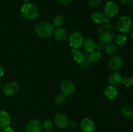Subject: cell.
Returning a JSON list of instances; mask_svg holds the SVG:
<instances>
[{
  "label": "cell",
  "mask_w": 133,
  "mask_h": 132,
  "mask_svg": "<svg viewBox=\"0 0 133 132\" xmlns=\"http://www.w3.org/2000/svg\"><path fill=\"white\" fill-rule=\"evenodd\" d=\"M53 36L58 41H64L68 38V32L64 28H57L55 29L53 32Z\"/></svg>",
  "instance_id": "15"
},
{
  "label": "cell",
  "mask_w": 133,
  "mask_h": 132,
  "mask_svg": "<svg viewBox=\"0 0 133 132\" xmlns=\"http://www.w3.org/2000/svg\"><path fill=\"white\" fill-rule=\"evenodd\" d=\"M19 90V84L16 82H10L4 85L3 91L5 95L10 97L16 94Z\"/></svg>",
  "instance_id": "10"
},
{
  "label": "cell",
  "mask_w": 133,
  "mask_h": 132,
  "mask_svg": "<svg viewBox=\"0 0 133 132\" xmlns=\"http://www.w3.org/2000/svg\"><path fill=\"white\" fill-rule=\"evenodd\" d=\"M1 132H15L14 129H13L12 127L10 126H6L5 128H3V129H2Z\"/></svg>",
  "instance_id": "32"
},
{
  "label": "cell",
  "mask_w": 133,
  "mask_h": 132,
  "mask_svg": "<svg viewBox=\"0 0 133 132\" xmlns=\"http://www.w3.org/2000/svg\"><path fill=\"white\" fill-rule=\"evenodd\" d=\"M123 76L119 72H114L108 76V82L112 85H117L122 82Z\"/></svg>",
  "instance_id": "16"
},
{
  "label": "cell",
  "mask_w": 133,
  "mask_h": 132,
  "mask_svg": "<svg viewBox=\"0 0 133 132\" xmlns=\"http://www.w3.org/2000/svg\"><path fill=\"white\" fill-rule=\"evenodd\" d=\"M131 36H132V40H133V31H132V34H131Z\"/></svg>",
  "instance_id": "37"
},
{
  "label": "cell",
  "mask_w": 133,
  "mask_h": 132,
  "mask_svg": "<svg viewBox=\"0 0 133 132\" xmlns=\"http://www.w3.org/2000/svg\"><path fill=\"white\" fill-rule=\"evenodd\" d=\"M1 128H1V127L0 126V130H1Z\"/></svg>",
  "instance_id": "40"
},
{
  "label": "cell",
  "mask_w": 133,
  "mask_h": 132,
  "mask_svg": "<svg viewBox=\"0 0 133 132\" xmlns=\"http://www.w3.org/2000/svg\"><path fill=\"white\" fill-rule=\"evenodd\" d=\"M105 45H106V43L105 42L99 40L95 45V49H96L97 51H101V50H103V49H105Z\"/></svg>",
  "instance_id": "29"
},
{
  "label": "cell",
  "mask_w": 133,
  "mask_h": 132,
  "mask_svg": "<svg viewBox=\"0 0 133 132\" xmlns=\"http://www.w3.org/2000/svg\"><path fill=\"white\" fill-rule=\"evenodd\" d=\"M1 82H0V89H1Z\"/></svg>",
  "instance_id": "39"
},
{
  "label": "cell",
  "mask_w": 133,
  "mask_h": 132,
  "mask_svg": "<svg viewBox=\"0 0 133 132\" xmlns=\"http://www.w3.org/2000/svg\"><path fill=\"white\" fill-rule=\"evenodd\" d=\"M90 60L89 58V56L88 55H84V58L83 62H82L80 64V65L83 68H87V67H88L90 65Z\"/></svg>",
  "instance_id": "30"
},
{
  "label": "cell",
  "mask_w": 133,
  "mask_h": 132,
  "mask_svg": "<svg viewBox=\"0 0 133 132\" xmlns=\"http://www.w3.org/2000/svg\"><path fill=\"white\" fill-rule=\"evenodd\" d=\"M53 127V122L51 119H45L42 123V128L45 131H51Z\"/></svg>",
  "instance_id": "25"
},
{
  "label": "cell",
  "mask_w": 133,
  "mask_h": 132,
  "mask_svg": "<svg viewBox=\"0 0 133 132\" xmlns=\"http://www.w3.org/2000/svg\"><path fill=\"white\" fill-rule=\"evenodd\" d=\"M42 129V124L38 119H32L26 125V132H40Z\"/></svg>",
  "instance_id": "9"
},
{
  "label": "cell",
  "mask_w": 133,
  "mask_h": 132,
  "mask_svg": "<svg viewBox=\"0 0 133 132\" xmlns=\"http://www.w3.org/2000/svg\"><path fill=\"white\" fill-rule=\"evenodd\" d=\"M59 4L62 5H68L72 1V0H56Z\"/></svg>",
  "instance_id": "31"
},
{
  "label": "cell",
  "mask_w": 133,
  "mask_h": 132,
  "mask_svg": "<svg viewBox=\"0 0 133 132\" xmlns=\"http://www.w3.org/2000/svg\"><path fill=\"white\" fill-rule=\"evenodd\" d=\"M104 14L109 18H114L119 12V8L115 2L109 1L105 5L103 8Z\"/></svg>",
  "instance_id": "6"
},
{
  "label": "cell",
  "mask_w": 133,
  "mask_h": 132,
  "mask_svg": "<svg viewBox=\"0 0 133 132\" xmlns=\"http://www.w3.org/2000/svg\"><path fill=\"white\" fill-rule=\"evenodd\" d=\"M55 28L53 25L49 22L41 21L37 23L35 27V32L36 34L42 38H48L53 35Z\"/></svg>",
  "instance_id": "3"
},
{
  "label": "cell",
  "mask_w": 133,
  "mask_h": 132,
  "mask_svg": "<svg viewBox=\"0 0 133 132\" xmlns=\"http://www.w3.org/2000/svg\"><path fill=\"white\" fill-rule=\"evenodd\" d=\"M104 94L108 99L113 100L118 96V91L114 85H107L104 89Z\"/></svg>",
  "instance_id": "14"
},
{
  "label": "cell",
  "mask_w": 133,
  "mask_h": 132,
  "mask_svg": "<svg viewBox=\"0 0 133 132\" xmlns=\"http://www.w3.org/2000/svg\"><path fill=\"white\" fill-rule=\"evenodd\" d=\"M43 132H51L50 131H43Z\"/></svg>",
  "instance_id": "38"
},
{
  "label": "cell",
  "mask_w": 133,
  "mask_h": 132,
  "mask_svg": "<svg viewBox=\"0 0 133 132\" xmlns=\"http://www.w3.org/2000/svg\"><path fill=\"white\" fill-rule=\"evenodd\" d=\"M68 126L70 127L71 129H75V128H76L77 126V123L75 122V121H70Z\"/></svg>",
  "instance_id": "33"
},
{
  "label": "cell",
  "mask_w": 133,
  "mask_h": 132,
  "mask_svg": "<svg viewBox=\"0 0 133 132\" xmlns=\"http://www.w3.org/2000/svg\"><path fill=\"white\" fill-rule=\"evenodd\" d=\"M69 122H70V120L64 114L58 113L55 116L54 123L58 128H62V129L67 128L68 126Z\"/></svg>",
  "instance_id": "11"
},
{
  "label": "cell",
  "mask_w": 133,
  "mask_h": 132,
  "mask_svg": "<svg viewBox=\"0 0 133 132\" xmlns=\"http://www.w3.org/2000/svg\"><path fill=\"white\" fill-rule=\"evenodd\" d=\"M116 28L109 23L103 25L98 30L99 39L105 43L111 42L116 37Z\"/></svg>",
  "instance_id": "1"
},
{
  "label": "cell",
  "mask_w": 133,
  "mask_h": 132,
  "mask_svg": "<svg viewBox=\"0 0 133 132\" xmlns=\"http://www.w3.org/2000/svg\"><path fill=\"white\" fill-rule=\"evenodd\" d=\"M73 53H74V54H73V58H74V61H75L76 63L81 64V63L83 62V60H84V54L79 50H76Z\"/></svg>",
  "instance_id": "22"
},
{
  "label": "cell",
  "mask_w": 133,
  "mask_h": 132,
  "mask_svg": "<svg viewBox=\"0 0 133 132\" xmlns=\"http://www.w3.org/2000/svg\"><path fill=\"white\" fill-rule=\"evenodd\" d=\"M20 14L25 19L33 20L38 16L39 10L35 4L27 2L21 6Z\"/></svg>",
  "instance_id": "2"
},
{
  "label": "cell",
  "mask_w": 133,
  "mask_h": 132,
  "mask_svg": "<svg viewBox=\"0 0 133 132\" xmlns=\"http://www.w3.org/2000/svg\"><path fill=\"white\" fill-rule=\"evenodd\" d=\"M80 128L83 132H94L96 124L92 119L84 118L80 122Z\"/></svg>",
  "instance_id": "7"
},
{
  "label": "cell",
  "mask_w": 133,
  "mask_h": 132,
  "mask_svg": "<svg viewBox=\"0 0 133 132\" xmlns=\"http://www.w3.org/2000/svg\"><path fill=\"white\" fill-rule=\"evenodd\" d=\"M127 39V38L126 35H125L124 34H119L114 38V41L117 46H122L125 43Z\"/></svg>",
  "instance_id": "21"
},
{
  "label": "cell",
  "mask_w": 133,
  "mask_h": 132,
  "mask_svg": "<svg viewBox=\"0 0 133 132\" xmlns=\"http://www.w3.org/2000/svg\"><path fill=\"white\" fill-rule=\"evenodd\" d=\"M4 75V69L2 66L0 65V78L2 77Z\"/></svg>",
  "instance_id": "35"
},
{
  "label": "cell",
  "mask_w": 133,
  "mask_h": 132,
  "mask_svg": "<svg viewBox=\"0 0 133 132\" xmlns=\"http://www.w3.org/2000/svg\"><path fill=\"white\" fill-rule=\"evenodd\" d=\"M102 0H87V3L92 8L97 7L101 4Z\"/></svg>",
  "instance_id": "28"
},
{
  "label": "cell",
  "mask_w": 133,
  "mask_h": 132,
  "mask_svg": "<svg viewBox=\"0 0 133 132\" xmlns=\"http://www.w3.org/2000/svg\"><path fill=\"white\" fill-rule=\"evenodd\" d=\"M132 23V19L129 16H123L117 21L116 29L122 33L128 32L131 30Z\"/></svg>",
  "instance_id": "4"
},
{
  "label": "cell",
  "mask_w": 133,
  "mask_h": 132,
  "mask_svg": "<svg viewBox=\"0 0 133 132\" xmlns=\"http://www.w3.org/2000/svg\"><path fill=\"white\" fill-rule=\"evenodd\" d=\"M84 37L81 32L75 31L72 32L68 38V43L72 49H77L83 46L84 43Z\"/></svg>",
  "instance_id": "5"
},
{
  "label": "cell",
  "mask_w": 133,
  "mask_h": 132,
  "mask_svg": "<svg viewBox=\"0 0 133 132\" xmlns=\"http://www.w3.org/2000/svg\"><path fill=\"white\" fill-rule=\"evenodd\" d=\"M11 122V118L7 111L5 110L0 111V126L1 128H5L9 126Z\"/></svg>",
  "instance_id": "17"
},
{
  "label": "cell",
  "mask_w": 133,
  "mask_h": 132,
  "mask_svg": "<svg viewBox=\"0 0 133 132\" xmlns=\"http://www.w3.org/2000/svg\"><path fill=\"white\" fill-rule=\"evenodd\" d=\"M95 45H96V43L93 39L87 38V40H84L83 44V49L86 52V53L90 54L91 53L94 51Z\"/></svg>",
  "instance_id": "18"
},
{
  "label": "cell",
  "mask_w": 133,
  "mask_h": 132,
  "mask_svg": "<svg viewBox=\"0 0 133 132\" xmlns=\"http://www.w3.org/2000/svg\"><path fill=\"white\" fill-rule=\"evenodd\" d=\"M106 1H110V0H106Z\"/></svg>",
  "instance_id": "41"
},
{
  "label": "cell",
  "mask_w": 133,
  "mask_h": 132,
  "mask_svg": "<svg viewBox=\"0 0 133 132\" xmlns=\"http://www.w3.org/2000/svg\"><path fill=\"white\" fill-rule=\"evenodd\" d=\"M92 21L95 23L97 24H108L110 22V19L109 18L106 16L104 14V13L101 12H96L93 13L91 16Z\"/></svg>",
  "instance_id": "13"
},
{
  "label": "cell",
  "mask_w": 133,
  "mask_h": 132,
  "mask_svg": "<svg viewBox=\"0 0 133 132\" xmlns=\"http://www.w3.org/2000/svg\"><path fill=\"white\" fill-rule=\"evenodd\" d=\"M64 22L65 19L64 16H62V15L56 16L53 19V26L57 28H60L64 24Z\"/></svg>",
  "instance_id": "23"
},
{
  "label": "cell",
  "mask_w": 133,
  "mask_h": 132,
  "mask_svg": "<svg viewBox=\"0 0 133 132\" xmlns=\"http://www.w3.org/2000/svg\"><path fill=\"white\" fill-rule=\"evenodd\" d=\"M122 82L125 86L131 87L133 85V78L131 76H126V77L123 78Z\"/></svg>",
  "instance_id": "27"
},
{
  "label": "cell",
  "mask_w": 133,
  "mask_h": 132,
  "mask_svg": "<svg viewBox=\"0 0 133 132\" xmlns=\"http://www.w3.org/2000/svg\"><path fill=\"white\" fill-rule=\"evenodd\" d=\"M66 100V95L63 93H60L57 94L55 97V102L57 104H62Z\"/></svg>",
  "instance_id": "26"
},
{
  "label": "cell",
  "mask_w": 133,
  "mask_h": 132,
  "mask_svg": "<svg viewBox=\"0 0 133 132\" xmlns=\"http://www.w3.org/2000/svg\"><path fill=\"white\" fill-rule=\"evenodd\" d=\"M123 65V60L118 56H112L108 62V67L110 71H116Z\"/></svg>",
  "instance_id": "12"
},
{
  "label": "cell",
  "mask_w": 133,
  "mask_h": 132,
  "mask_svg": "<svg viewBox=\"0 0 133 132\" xmlns=\"http://www.w3.org/2000/svg\"><path fill=\"white\" fill-rule=\"evenodd\" d=\"M122 3L127 5H131L133 4V0H120Z\"/></svg>",
  "instance_id": "34"
},
{
  "label": "cell",
  "mask_w": 133,
  "mask_h": 132,
  "mask_svg": "<svg viewBox=\"0 0 133 132\" xmlns=\"http://www.w3.org/2000/svg\"><path fill=\"white\" fill-rule=\"evenodd\" d=\"M105 50L107 54L112 56H114L118 53V46L112 43H107L105 45Z\"/></svg>",
  "instance_id": "19"
},
{
  "label": "cell",
  "mask_w": 133,
  "mask_h": 132,
  "mask_svg": "<svg viewBox=\"0 0 133 132\" xmlns=\"http://www.w3.org/2000/svg\"><path fill=\"white\" fill-rule=\"evenodd\" d=\"M89 58L91 62H97L101 58V54L99 51H93L89 55Z\"/></svg>",
  "instance_id": "24"
},
{
  "label": "cell",
  "mask_w": 133,
  "mask_h": 132,
  "mask_svg": "<svg viewBox=\"0 0 133 132\" xmlns=\"http://www.w3.org/2000/svg\"><path fill=\"white\" fill-rule=\"evenodd\" d=\"M23 1H25V3H27V2H28V1H29V0H23Z\"/></svg>",
  "instance_id": "36"
},
{
  "label": "cell",
  "mask_w": 133,
  "mask_h": 132,
  "mask_svg": "<svg viewBox=\"0 0 133 132\" xmlns=\"http://www.w3.org/2000/svg\"><path fill=\"white\" fill-rule=\"evenodd\" d=\"M61 89L64 95L69 96L74 93L75 87L72 82L69 80H65L61 82Z\"/></svg>",
  "instance_id": "8"
},
{
  "label": "cell",
  "mask_w": 133,
  "mask_h": 132,
  "mask_svg": "<svg viewBox=\"0 0 133 132\" xmlns=\"http://www.w3.org/2000/svg\"><path fill=\"white\" fill-rule=\"evenodd\" d=\"M121 113L125 117H132L133 116V107L130 105H125L122 107Z\"/></svg>",
  "instance_id": "20"
}]
</instances>
